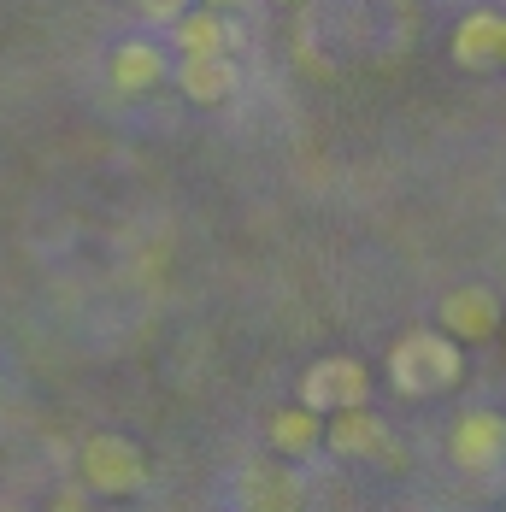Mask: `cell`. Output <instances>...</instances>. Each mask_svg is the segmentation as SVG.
Masks as SVG:
<instances>
[{
  "label": "cell",
  "mask_w": 506,
  "mask_h": 512,
  "mask_svg": "<svg viewBox=\"0 0 506 512\" xmlns=\"http://www.w3.org/2000/svg\"><path fill=\"white\" fill-rule=\"evenodd\" d=\"M465 377V354L448 330H406L401 342L389 348V383L401 389L406 401H430L448 395Z\"/></svg>",
  "instance_id": "obj_1"
},
{
  "label": "cell",
  "mask_w": 506,
  "mask_h": 512,
  "mask_svg": "<svg viewBox=\"0 0 506 512\" xmlns=\"http://www.w3.org/2000/svg\"><path fill=\"white\" fill-rule=\"evenodd\" d=\"M77 477H83L89 495H112V501H124V495L148 489V454H142L130 436L101 430V436H89V442L77 448Z\"/></svg>",
  "instance_id": "obj_2"
},
{
  "label": "cell",
  "mask_w": 506,
  "mask_h": 512,
  "mask_svg": "<svg viewBox=\"0 0 506 512\" xmlns=\"http://www.w3.org/2000/svg\"><path fill=\"white\" fill-rule=\"evenodd\" d=\"M359 401H371V371H365L354 354H330V359H318V365H306L301 407H312V412L330 418V412L359 407Z\"/></svg>",
  "instance_id": "obj_3"
},
{
  "label": "cell",
  "mask_w": 506,
  "mask_h": 512,
  "mask_svg": "<svg viewBox=\"0 0 506 512\" xmlns=\"http://www.w3.org/2000/svg\"><path fill=\"white\" fill-rule=\"evenodd\" d=\"M448 460H454L465 477L501 471L506 465V412H495V407L465 412V418L454 424V436H448Z\"/></svg>",
  "instance_id": "obj_4"
},
{
  "label": "cell",
  "mask_w": 506,
  "mask_h": 512,
  "mask_svg": "<svg viewBox=\"0 0 506 512\" xmlns=\"http://www.w3.org/2000/svg\"><path fill=\"white\" fill-rule=\"evenodd\" d=\"M436 318H442V330H448L454 342L471 348V342H489V336L501 330L506 307H501V295H495L489 283H459V289L442 295V312H436Z\"/></svg>",
  "instance_id": "obj_5"
},
{
  "label": "cell",
  "mask_w": 506,
  "mask_h": 512,
  "mask_svg": "<svg viewBox=\"0 0 506 512\" xmlns=\"http://www.w3.org/2000/svg\"><path fill=\"white\" fill-rule=\"evenodd\" d=\"M324 442H330V454H336V460H401V454H395V442H389V424L371 412V401L330 412Z\"/></svg>",
  "instance_id": "obj_6"
},
{
  "label": "cell",
  "mask_w": 506,
  "mask_h": 512,
  "mask_svg": "<svg viewBox=\"0 0 506 512\" xmlns=\"http://www.w3.org/2000/svg\"><path fill=\"white\" fill-rule=\"evenodd\" d=\"M106 77H112V89H124V95H148V89H159V83L171 77V53L159 48L153 36H130V42L112 48Z\"/></svg>",
  "instance_id": "obj_7"
},
{
  "label": "cell",
  "mask_w": 506,
  "mask_h": 512,
  "mask_svg": "<svg viewBox=\"0 0 506 512\" xmlns=\"http://www.w3.org/2000/svg\"><path fill=\"white\" fill-rule=\"evenodd\" d=\"M236 501L248 512H295L306 501L301 477H295V465H242V477H236Z\"/></svg>",
  "instance_id": "obj_8"
},
{
  "label": "cell",
  "mask_w": 506,
  "mask_h": 512,
  "mask_svg": "<svg viewBox=\"0 0 506 512\" xmlns=\"http://www.w3.org/2000/svg\"><path fill=\"white\" fill-rule=\"evenodd\" d=\"M501 53H506V18L501 12L477 6V12H465L454 24V65H465V71H495Z\"/></svg>",
  "instance_id": "obj_9"
},
{
  "label": "cell",
  "mask_w": 506,
  "mask_h": 512,
  "mask_svg": "<svg viewBox=\"0 0 506 512\" xmlns=\"http://www.w3.org/2000/svg\"><path fill=\"white\" fill-rule=\"evenodd\" d=\"M177 89L195 106H218L242 89V71L230 53H189V59H177Z\"/></svg>",
  "instance_id": "obj_10"
},
{
  "label": "cell",
  "mask_w": 506,
  "mask_h": 512,
  "mask_svg": "<svg viewBox=\"0 0 506 512\" xmlns=\"http://www.w3.org/2000/svg\"><path fill=\"white\" fill-rule=\"evenodd\" d=\"M165 30H171L177 59H189V53H230V48H236V24H230L218 6H183Z\"/></svg>",
  "instance_id": "obj_11"
},
{
  "label": "cell",
  "mask_w": 506,
  "mask_h": 512,
  "mask_svg": "<svg viewBox=\"0 0 506 512\" xmlns=\"http://www.w3.org/2000/svg\"><path fill=\"white\" fill-rule=\"evenodd\" d=\"M265 442H271L283 460H306V454H318V442H324V412L277 407L271 418H265Z\"/></svg>",
  "instance_id": "obj_12"
},
{
  "label": "cell",
  "mask_w": 506,
  "mask_h": 512,
  "mask_svg": "<svg viewBox=\"0 0 506 512\" xmlns=\"http://www.w3.org/2000/svg\"><path fill=\"white\" fill-rule=\"evenodd\" d=\"M130 6H136V12H142L148 24H171V18H177V12H183L189 0H130Z\"/></svg>",
  "instance_id": "obj_13"
},
{
  "label": "cell",
  "mask_w": 506,
  "mask_h": 512,
  "mask_svg": "<svg viewBox=\"0 0 506 512\" xmlns=\"http://www.w3.org/2000/svg\"><path fill=\"white\" fill-rule=\"evenodd\" d=\"M201 6H218V12H236V6H248V0H201Z\"/></svg>",
  "instance_id": "obj_14"
},
{
  "label": "cell",
  "mask_w": 506,
  "mask_h": 512,
  "mask_svg": "<svg viewBox=\"0 0 506 512\" xmlns=\"http://www.w3.org/2000/svg\"><path fill=\"white\" fill-rule=\"evenodd\" d=\"M277 6H306V0H277Z\"/></svg>",
  "instance_id": "obj_15"
},
{
  "label": "cell",
  "mask_w": 506,
  "mask_h": 512,
  "mask_svg": "<svg viewBox=\"0 0 506 512\" xmlns=\"http://www.w3.org/2000/svg\"><path fill=\"white\" fill-rule=\"evenodd\" d=\"M501 65H506V53H501Z\"/></svg>",
  "instance_id": "obj_16"
}]
</instances>
